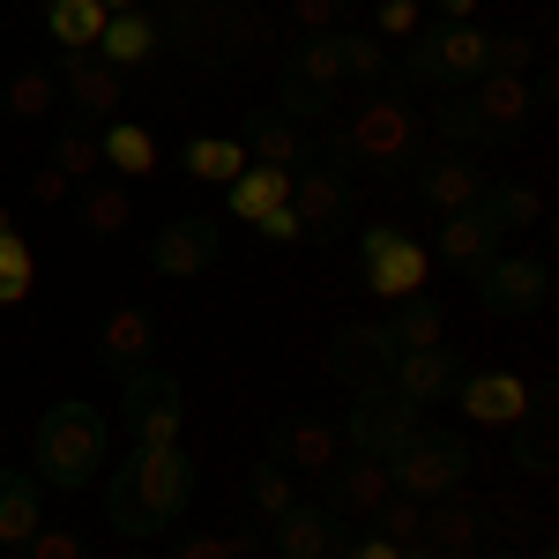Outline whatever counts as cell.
<instances>
[{
    "mask_svg": "<svg viewBox=\"0 0 559 559\" xmlns=\"http://www.w3.org/2000/svg\"><path fill=\"white\" fill-rule=\"evenodd\" d=\"M194 508V455L187 448H134L128 463L105 471V530L120 545L165 537Z\"/></svg>",
    "mask_w": 559,
    "mask_h": 559,
    "instance_id": "cell-1",
    "label": "cell"
},
{
    "mask_svg": "<svg viewBox=\"0 0 559 559\" xmlns=\"http://www.w3.org/2000/svg\"><path fill=\"white\" fill-rule=\"evenodd\" d=\"M105 448H112V418L83 403V395H60L38 411V432H31V463H38L45 492H90L105 477Z\"/></svg>",
    "mask_w": 559,
    "mask_h": 559,
    "instance_id": "cell-2",
    "label": "cell"
},
{
    "mask_svg": "<svg viewBox=\"0 0 559 559\" xmlns=\"http://www.w3.org/2000/svg\"><path fill=\"white\" fill-rule=\"evenodd\" d=\"M321 150H329V165L344 157L358 173H411L426 157V128H418V112L403 97H366L344 128H329Z\"/></svg>",
    "mask_w": 559,
    "mask_h": 559,
    "instance_id": "cell-3",
    "label": "cell"
},
{
    "mask_svg": "<svg viewBox=\"0 0 559 559\" xmlns=\"http://www.w3.org/2000/svg\"><path fill=\"white\" fill-rule=\"evenodd\" d=\"M471 463H477L471 440L418 426L395 455H388V492H403V500H448V492L471 485Z\"/></svg>",
    "mask_w": 559,
    "mask_h": 559,
    "instance_id": "cell-4",
    "label": "cell"
},
{
    "mask_svg": "<svg viewBox=\"0 0 559 559\" xmlns=\"http://www.w3.org/2000/svg\"><path fill=\"white\" fill-rule=\"evenodd\" d=\"M120 426L134 432V448H179V426H187V388H179L173 366H134L120 381Z\"/></svg>",
    "mask_w": 559,
    "mask_h": 559,
    "instance_id": "cell-5",
    "label": "cell"
},
{
    "mask_svg": "<svg viewBox=\"0 0 559 559\" xmlns=\"http://www.w3.org/2000/svg\"><path fill=\"white\" fill-rule=\"evenodd\" d=\"M358 284L381 306H403L432 284V254L418 239H403L395 224H366V231H358Z\"/></svg>",
    "mask_w": 559,
    "mask_h": 559,
    "instance_id": "cell-6",
    "label": "cell"
},
{
    "mask_svg": "<svg viewBox=\"0 0 559 559\" xmlns=\"http://www.w3.org/2000/svg\"><path fill=\"white\" fill-rule=\"evenodd\" d=\"M403 75L418 90H471L485 75V31L477 23H432L411 38L403 52Z\"/></svg>",
    "mask_w": 559,
    "mask_h": 559,
    "instance_id": "cell-7",
    "label": "cell"
},
{
    "mask_svg": "<svg viewBox=\"0 0 559 559\" xmlns=\"http://www.w3.org/2000/svg\"><path fill=\"white\" fill-rule=\"evenodd\" d=\"M477 276V306L485 313H545V299H552V269L537 254H508V247H492V254L471 269Z\"/></svg>",
    "mask_w": 559,
    "mask_h": 559,
    "instance_id": "cell-8",
    "label": "cell"
},
{
    "mask_svg": "<svg viewBox=\"0 0 559 559\" xmlns=\"http://www.w3.org/2000/svg\"><path fill=\"white\" fill-rule=\"evenodd\" d=\"M418 426H426V411H418V403H403L395 388H366V395L350 403V418H344V448H350V455L388 463V455H395Z\"/></svg>",
    "mask_w": 559,
    "mask_h": 559,
    "instance_id": "cell-9",
    "label": "cell"
},
{
    "mask_svg": "<svg viewBox=\"0 0 559 559\" xmlns=\"http://www.w3.org/2000/svg\"><path fill=\"white\" fill-rule=\"evenodd\" d=\"M52 83H60L68 112H75L83 128L120 120V105H128V75H120L112 60H97V52H60V60H52Z\"/></svg>",
    "mask_w": 559,
    "mask_h": 559,
    "instance_id": "cell-10",
    "label": "cell"
},
{
    "mask_svg": "<svg viewBox=\"0 0 559 559\" xmlns=\"http://www.w3.org/2000/svg\"><path fill=\"white\" fill-rule=\"evenodd\" d=\"M388 366H395V336H388V321H344L329 350H321V373L344 388H388Z\"/></svg>",
    "mask_w": 559,
    "mask_h": 559,
    "instance_id": "cell-11",
    "label": "cell"
},
{
    "mask_svg": "<svg viewBox=\"0 0 559 559\" xmlns=\"http://www.w3.org/2000/svg\"><path fill=\"white\" fill-rule=\"evenodd\" d=\"M173 31L187 45H194V60H239V52H247V45H261L269 38V15H254V8H179L173 15Z\"/></svg>",
    "mask_w": 559,
    "mask_h": 559,
    "instance_id": "cell-12",
    "label": "cell"
},
{
    "mask_svg": "<svg viewBox=\"0 0 559 559\" xmlns=\"http://www.w3.org/2000/svg\"><path fill=\"white\" fill-rule=\"evenodd\" d=\"M216 261H224V224L216 216H173V224H157V239H150V269L157 276H210Z\"/></svg>",
    "mask_w": 559,
    "mask_h": 559,
    "instance_id": "cell-13",
    "label": "cell"
},
{
    "mask_svg": "<svg viewBox=\"0 0 559 559\" xmlns=\"http://www.w3.org/2000/svg\"><path fill=\"white\" fill-rule=\"evenodd\" d=\"M321 485H329V522H373V508L388 500V463H373V455H336L329 471H321Z\"/></svg>",
    "mask_w": 559,
    "mask_h": 559,
    "instance_id": "cell-14",
    "label": "cell"
},
{
    "mask_svg": "<svg viewBox=\"0 0 559 559\" xmlns=\"http://www.w3.org/2000/svg\"><path fill=\"white\" fill-rule=\"evenodd\" d=\"M157 358V313L150 306H112L105 321H97V366L112 373V381H128L134 366H150Z\"/></svg>",
    "mask_w": 559,
    "mask_h": 559,
    "instance_id": "cell-15",
    "label": "cell"
},
{
    "mask_svg": "<svg viewBox=\"0 0 559 559\" xmlns=\"http://www.w3.org/2000/svg\"><path fill=\"white\" fill-rule=\"evenodd\" d=\"M455 403H463V418L471 426H522L530 418V381L522 373H463L455 381Z\"/></svg>",
    "mask_w": 559,
    "mask_h": 559,
    "instance_id": "cell-16",
    "label": "cell"
},
{
    "mask_svg": "<svg viewBox=\"0 0 559 559\" xmlns=\"http://www.w3.org/2000/svg\"><path fill=\"white\" fill-rule=\"evenodd\" d=\"M292 216L306 224V239H336L350 216V187L329 165H299L292 173Z\"/></svg>",
    "mask_w": 559,
    "mask_h": 559,
    "instance_id": "cell-17",
    "label": "cell"
},
{
    "mask_svg": "<svg viewBox=\"0 0 559 559\" xmlns=\"http://www.w3.org/2000/svg\"><path fill=\"white\" fill-rule=\"evenodd\" d=\"M455 381H463V358L448 344H426V350H395V366H388V388L403 395V403H440V395H455Z\"/></svg>",
    "mask_w": 559,
    "mask_h": 559,
    "instance_id": "cell-18",
    "label": "cell"
},
{
    "mask_svg": "<svg viewBox=\"0 0 559 559\" xmlns=\"http://www.w3.org/2000/svg\"><path fill=\"white\" fill-rule=\"evenodd\" d=\"M463 97H471V112L485 120V134H492V142H508L515 128H530V120H537V90L522 83V75H477Z\"/></svg>",
    "mask_w": 559,
    "mask_h": 559,
    "instance_id": "cell-19",
    "label": "cell"
},
{
    "mask_svg": "<svg viewBox=\"0 0 559 559\" xmlns=\"http://www.w3.org/2000/svg\"><path fill=\"white\" fill-rule=\"evenodd\" d=\"M269 530H276V559H344V522H329V508L313 500H292Z\"/></svg>",
    "mask_w": 559,
    "mask_h": 559,
    "instance_id": "cell-20",
    "label": "cell"
},
{
    "mask_svg": "<svg viewBox=\"0 0 559 559\" xmlns=\"http://www.w3.org/2000/svg\"><path fill=\"white\" fill-rule=\"evenodd\" d=\"M90 52H97V60H112L120 75H128V68H150V60L165 52V23H157L150 8H120V15H105V31H97Z\"/></svg>",
    "mask_w": 559,
    "mask_h": 559,
    "instance_id": "cell-21",
    "label": "cell"
},
{
    "mask_svg": "<svg viewBox=\"0 0 559 559\" xmlns=\"http://www.w3.org/2000/svg\"><path fill=\"white\" fill-rule=\"evenodd\" d=\"M269 455H276V463H284L292 477H321L329 463H336V455H344V432L329 426V418H284Z\"/></svg>",
    "mask_w": 559,
    "mask_h": 559,
    "instance_id": "cell-22",
    "label": "cell"
},
{
    "mask_svg": "<svg viewBox=\"0 0 559 559\" xmlns=\"http://www.w3.org/2000/svg\"><path fill=\"white\" fill-rule=\"evenodd\" d=\"M485 187H492V179H485V165H477V157H455V150L418 157V194H426L440 216H448V210H471Z\"/></svg>",
    "mask_w": 559,
    "mask_h": 559,
    "instance_id": "cell-23",
    "label": "cell"
},
{
    "mask_svg": "<svg viewBox=\"0 0 559 559\" xmlns=\"http://www.w3.org/2000/svg\"><path fill=\"white\" fill-rule=\"evenodd\" d=\"M239 150H247L254 165H284V173H299V165H313V142H306V128H292V120H284L276 105L247 120V134H239Z\"/></svg>",
    "mask_w": 559,
    "mask_h": 559,
    "instance_id": "cell-24",
    "label": "cell"
},
{
    "mask_svg": "<svg viewBox=\"0 0 559 559\" xmlns=\"http://www.w3.org/2000/svg\"><path fill=\"white\" fill-rule=\"evenodd\" d=\"M426 545L448 559H471L485 545V508H471L463 492H448V500H426Z\"/></svg>",
    "mask_w": 559,
    "mask_h": 559,
    "instance_id": "cell-25",
    "label": "cell"
},
{
    "mask_svg": "<svg viewBox=\"0 0 559 559\" xmlns=\"http://www.w3.org/2000/svg\"><path fill=\"white\" fill-rule=\"evenodd\" d=\"M471 210L485 216V231L508 247L515 231H537V224H545V194H537V187H522V179H508V187H485Z\"/></svg>",
    "mask_w": 559,
    "mask_h": 559,
    "instance_id": "cell-26",
    "label": "cell"
},
{
    "mask_svg": "<svg viewBox=\"0 0 559 559\" xmlns=\"http://www.w3.org/2000/svg\"><path fill=\"white\" fill-rule=\"evenodd\" d=\"M97 157H105V173H112V179H150V173H157V134L120 112V120L97 128Z\"/></svg>",
    "mask_w": 559,
    "mask_h": 559,
    "instance_id": "cell-27",
    "label": "cell"
},
{
    "mask_svg": "<svg viewBox=\"0 0 559 559\" xmlns=\"http://www.w3.org/2000/svg\"><path fill=\"white\" fill-rule=\"evenodd\" d=\"M284 202H292V173H284V165H247V173L224 187L231 224H261L269 210H284Z\"/></svg>",
    "mask_w": 559,
    "mask_h": 559,
    "instance_id": "cell-28",
    "label": "cell"
},
{
    "mask_svg": "<svg viewBox=\"0 0 559 559\" xmlns=\"http://www.w3.org/2000/svg\"><path fill=\"white\" fill-rule=\"evenodd\" d=\"M418 128H426L440 150H455V157H477V150H492V134H485V120L471 112V97H463V90H448V97L432 105Z\"/></svg>",
    "mask_w": 559,
    "mask_h": 559,
    "instance_id": "cell-29",
    "label": "cell"
},
{
    "mask_svg": "<svg viewBox=\"0 0 559 559\" xmlns=\"http://www.w3.org/2000/svg\"><path fill=\"white\" fill-rule=\"evenodd\" d=\"M492 247H500V239L485 231V216H477V210H448V216H440V231H432V261H448V269H463V276H471Z\"/></svg>",
    "mask_w": 559,
    "mask_h": 559,
    "instance_id": "cell-30",
    "label": "cell"
},
{
    "mask_svg": "<svg viewBox=\"0 0 559 559\" xmlns=\"http://www.w3.org/2000/svg\"><path fill=\"white\" fill-rule=\"evenodd\" d=\"M247 165H254V157L239 150V134H194V142L179 150V173L202 179V187H231Z\"/></svg>",
    "mask_w": 559,
    "mask_h": 559,
    "instance_id": "cell-31",
    "label": "cell"
},
{
    "mask_svg": "<svg viewBox=\"0 0 559 559\" xmlns=\"http://www.w3.org/2000/svg\"><path fill=\"white\" fill-rule=\"evenodd\" d=\"M38 477L31 471H8V463H0V552H15V545H23V537H31V530H38Z\"/></svg>",
    "mask_w": 559,
    "mask_h": 559,
    "instance_id": "cell-32",
    "label": "cell"
},
{
    "mask_svg": "<svg viewBox=\"0 0 559 559\" xmlns=\"http://www.w3.org/2000/svg\"><path fill=\"white\" fill-rule=\"evenodd\" d=\"M83 231L90 239H120L134 224V194H128V179H83Z\"/></svg>",
    "mask_w": 559,
    "mask_h": 559,
    "instance_id": "cell-33",
    "label": "cell"
},
{
    "mask_svg": "<svg viewBox=\"0 0 559 559\" xmlns=\"http://www.w3.org/2000/svg\"><path fill=\"white\" fill-rule=\"evenodd\" d=\"M284 75H299L313 90H344V31H329V38H299L292 45V60H284Z\"/></svg>",
    "mask_w": 559,
    "mask_h": 559,
    "instance_id": "cell-34",
    "label": "cell"
},
{
    "mask_svg": "<svg viewBox=\"0 0 559 559\" xmlns=\"http://www.w3.org/2000/svg\"><path fill=\"white\" fill-rule=\"evenodd\" d=\"M388 336H395V350L448 344V306L432 299V292H418V299H403L395 313H388Z\"/></svg>",
    "mask_w": 559,
    "mask_h": 559,
    "instance_id": "cell-35",
    "label": "cell"
},
{
    "mask_svg": "<svg viewBox=\"0 0 559 559\" xmlns=\"http://www.w3.org/2000/svg\"><path fill=\"white\" fill-rule=\"evenodd\" d=\"M0 112H8V120H45V112H60L52 68H15V75L0 83Z\"/></svg>",
    "mask_w": 559,
    "mask_h": 559,
    "instance_id": "cell-36",
    "label": "cell"
},
{
    "mask_svg": "<svg viewBox=\"0 0 559 559\" xmlns=\"http://www.w3.org/2000/svg\"><path fill=\"white\" fill-rule=\"evenodd\" d=\"M97 31H105V8L97 0H52L45 8V38L60 45V52H90Z\"/></svg>",
    "mask_w": 559,
    "mask_h": 559,
    "instance_id": "cell-37",
    "label": "cell"
},
{
    "mask_svg": "<svg viewBox=\"0 0 559 559\" xmlns=\"http://www.w3.org/2000/svg\"><path fill=\"white\" fill-rule=\"evenodd\" d=\"M38 284V247L23 231H0V306H23Z\"/></svg>",
    "mask_w": 559,
    "mask_h": 559,
    "instance_id": "cell-38",
    "label": "cell"
},
{
    "mask_svg": "<svg viewBox=\"0 0 559 559\" xmlns=\"http://www.w3.org/2000/svg\"><path fill=\"white\" fill-rule=\"evenodd\" d=\"M52 173H68V179H97L105 173V157H97V128H83V120H68V128L52 134V157H45Z\"/></svg>",
    "mask_w": 559,
    "mask_h": 559,
    "instance_id": "cell-39",
    "label": "cell"
},
{
    "mask_svg": "<svg viewBox=\"0 0 559 559\" xmlns=\"http://www.w3.org/2000/svg\"><path fill=\"white\" fill-rule=\"evenodd\" d=\"M276 112H284L292 128H321V120L336 112V97L313 90V83H299V75H276Z\"/></svg>",
    "mask_w": 559,
    "mask_h": 559,
    "instance_id": "cell-40",
    "label": "cell"
},
{
    "mask_svg": "<svg viewBox=\"0 0 559 559\" xmlns=\"http://www.w3.org/2000/svg\"><path fill=\"white\" fill-rule=\"evenodd\" d=\"M247 492H254L261 522H276V515H284V508H292V500H299V477L284 471L276 455H261V463H254V477H247Z\"/></svg>",
    "mask_w": 559,
    "mask_h": 559,
    "instance_id": "cell-41",
    "label": "cell"
},
{
    "mask_svg": "<svg viewBox=\"0 0 559 559\" xmlns=\"http://www.w3.org/2000/svg\"><path fill=\"white\" fill-rule=\"evenodd\" d=\"M15 559H90V537L75 522H38V530L15 545Z\"/></svg>",
    "mask_w": 559,
    "mask_h": 559,
    "instance_id": "cell-42",
    "label": "cell"
},
{
    "mask_svg": "<svg viewBox=\"0 0 559 559\" xmlns=\"http://www.w3.org/2000/svg\"><path fill=\"white\" fill-rule=\"evenodd\" d=\"M388 545H426V500H403V492H388L381 508H373Z\"/></svg>",
    "mask_w": 559,
    "mask_h": 559,
    "instance_id": "cell-43",
    "label": "cell"
},
{
    "mask_svg": "<svg viewBox=\"0 0 559 559\" xmlns=\"http://www.w3.org/2000/svg\"><path fill=\"white\" fill-rule=\"evenodd\" d=\"M426 31V0H373V38L381 45H411Z\"/></svg>",
    "mask_w": 559,
    "mask_h": 559,
    "instance_id": "cell-44",
    "label": "cell"
},
{
    "mask_svg": "<svg viewBox=\"0 0 559 559\" xmlns=\"http://www.w3.org/2000/svg\"><path fill=\"white\" fill-rule=\"evenodd\" d=\"M522 68H537V38H522V31H485V75H522Z\"/></svg>",
    "mask_w": 559,
    "mask_h": 559,
    "instance_id": "cell-45",
    "label": "cell"
},
{
    "mask_svg": "<svg viewBox=\"0 0 559 559\" xmlns=\"http://www.w3.org/2000/svg\"><path fill=\"white\" fill-rule=\"evenodd\" d=\"M388 75V45L373 31H344V83H381Z\"/></svg>",
    "mask_w": 559,
    "mask_h": 559,
    "instance_id": "cell-46",
    "label": "cell"
},
{
    "mask_svg": "<svg viewBox=\"0 0 559 559\" xmlns=\"http://www.w3.org/2000/svg\"><path fill=\"white\" fill-rule=\"evenodd\" d=\"M247 552H261V530H231V537H179L173 545V559H247Z\"/></svg>",
    "mask_w": 559,
    "mask_h": 559,
    "instance_id": "cell-47",
    "label": "cell"
},
{
    "mask_svg": "<svg viewBox=\"0 0 559 559\" xmlns=\"http://www.w3.org/2000/svg\"><path fill=\"white\" fill-rule=\"evenodd\" d=\"M515 471L522 477H552V418L530 411V432L515 440Z\"/></svg>",
    "mask_w": 559,
    "mask_h": 559,
    "instance_id": "cell-48",
    "label": "cell"
},
{
    "mask_svg": "<svg viewBox=\"0 0 559 559\" xmlns=\"http://www.w3.org/2000/svg\"><path fill=\"white\" fill-rule=\"evenodd\" d=\"M336 15H344V0H292V31L299 38H329Z\"/></svg>",
    "mask_w": 559,
    "mask_h": 559,
    "instance_id": "cell-49",
    "label": "cell"
},
{
    "mask_svg": "<svg viewBox=\"0 0 559 559\" xmlns=\"http://www.w3.org/2000/svg\"><path fill=\"white\" fill-rule=\"evenodd\" d=\"M68 187H75V179H68V173H52V165H31V179H23V194H31L38 210H52V202H68Z\"/></svg>",
    "mask_w": 559,
    "mask_h": 559,
    "instance_id": "cell-50",
    "label": "cell"
},
{
    "mask_svg": "<svg viewBox=\"0 0 559 559\" xmlns=\"http://www.w3.org/2000/svg\"><path fill=\"white\" fill-rule=\"evenodd\" d=\"M254 231H261V239H276V247H306V224L292 216V202H284V210H269Z\"/></svg>",
    "mask_w": 559,
    "mask_h": 559,
    "instance_id": "cell-51",
    "label": "cell"
},
{
    "mask_svg": "<svg viewBox=\"0 0 559 559\" xmlns=\"http://www.w3.org/2000/svg\"><path fill=\"white\" fill-rule=\"evenodd\" d=\"M344 559H403V545H388L381 530H373V537H358V545H350Z\"/></svg>",
    "mask_w": 559,
    "mask_h": 559,
    "instance_id": "cell-52",
    "label": "cell"
},
{
    "mask_svg": "<svg viewBox=\"0 0 559 559\" xmlns=\"http://www.w3.org/2000/svg\"><path fill=\"white\" fill-rule=\"evenodd\" d=\"M440 8V23H477V0H432Z\"/></svg>",
    "mask_w": 559,
    "mask_h": 559,
    "instance_id": "cell-53",
    "label": "cell"
},
{
    "mask_svg": "<svg viewBox=\"0 0 559 559\" xmlns=\"http://www.w3.org/2000/svg\"><path fill=\"white\" fill-rule=\"evenodd\" d=\"M403 559H448V552H432V545H403Z\"/></svg>",
    "mask_w": 559,
    "mask_h": 559,
    "instance_id": "cell-54",
    "label": "cell"
},
{
    "mask_svg": "<svg viewBox=\"0 0 559 559\" xmlns=\"http://www.w3.org/2000/svg\"><path fill=\"white\" fill-rule=\"evenodd\" d=\"M112 559H157V552H150V545H128V552H112Z\"/></svg>",
    "mask_w": 559,
    "mask_h": 559,
    "instance_id": "cell-55",
    "label": "cell"
},
{
    "mask_svg": "<svg viewBox=\"0 0 559 559\" xmlns=\"http://www.w3.org/2000/svg\"><path fill=\"white\" fill-rule=\"evenodd\" d=\"M97 8H105V15H120V8H142V0H97Z\"/></svg>",
    "mask_w": 559,
    "mask_h": 559,
    "instance_id": "cell-56",
    "label": "cell"
},
{
    "mask_svg": "<svg viewBox=\"0 0 559 559\" xmlns=\"http://www.w3.org/2000/svg\"><path fill=\"white\" fill-rule=\"evenodd\" d=\"M471 559H522V552H471Z\"/></svg>",
    "mask_w": 559,
    "mask_h": 559,
    "instance_id": "cell-57",
    "label": "cell"
},
{
    "mask_svg": "<svg viewBox=\"0 0 559 559\" xmlns=\"http://www.w3.org/2000/svg\"><path fill=\"white\" fill-rule=\"evenodd\" d=\"M216 8H254V0H216Z\"/></svg>",
    "mask_w": 559,
    "mask_h": 559,
    "instance_id": "cell-58",
    "label": "cell"
},
{
    "mask_svg": "<svg viewBox=\"0 0 559 559\" xmlns=\"http://www.w3.org/2000/svg\"><path fill=\"white\" fill-rule=\"evenodd\" d=\"M0 231H15V224H8V210H0Z\"/></svg>",
    "mask_w": 559,
    "mask_h": 559,
    "instance_id": "cell-59",
    "label": "cell"
},
{
    "mask_svg": "<svg viewBox=\"0 0 559 559\" xmlns=\"http://www.w3.org/2000/svg\"><path fill=\"white\" fill-rule=\"evenodd\" d=\"M38 8H52V0H38Z\"/></svg>",
    "mask_w": 559,
    "mask_h": 559,
    "instance_id": "cell-60",
    "label": "cell"
},
{
    "mask_svg": "<svg viewBox=\"0 0 559 559\" xmlns=\"http://www.w3.org/2000/svg\"><path fill=\"white\" fill-rule=\"evenodd\" d=\"M247 559H261V552H247Z\"/></svg>",
    "mask_w": 559,
    "mask_h": 559,
    "instance_id": "cell-61",
    "label": "cell"
}]
</instances>
